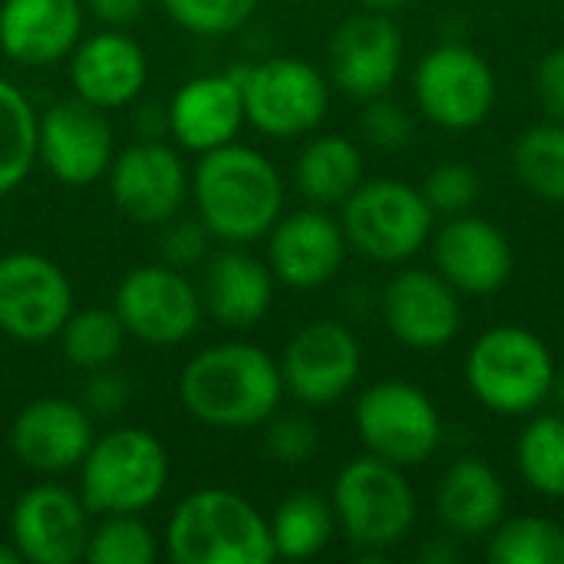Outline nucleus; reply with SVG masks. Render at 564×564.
<instances>
[{
    "instance_id": "f257e3e1",
    "label": "nucleus",
    "mask_w": 564,
    "mask_h": 564,
    "mask_svg": "<svg viewBox=\"0 0 564 564\" xmlns=\"http://www.w3.org/2000/svg\"><path fill=\"white\" fill-rule=\"evenodd\" d=\"M192 202L212 238L251 245L268 238L284 215V178L258 149L228 142L202 152L192 172Z\"/></svg>"
},
{
    "instance_id": "f03ea898",
    "label": "nucleus",
    "mask_w": 564,
    "mask_h": 564,
    "mask_svg": "<svg viewBox=\"0 0 564 564\" xmlns=\"http://www.w3.org/2000/svg\"><path fill=\"white\" fill-rule=\"evenodd\" d=\"M182 406L215 430H251L268 423L284 397L278 360L248 340L215 344L195 354L178 377Z\"/></svg>"
},
{
    "instance_id": "7ed1b4c3",
    "label": "nucleus",
    "mask_w": 564,
    "mask_h": 564,
    "mask_svg": "<svg viewBox=\"0 0 564 564\" xmlns=\"http://www.w3.org/2000/svg\"><path fill=\"white\" fill-rule=\"evenodd\" d=\"M165 552L175 564H271L278 558L268 519L231 489L185 496L165 525Z\"/></svg>"
},
{
    "instance_id": "20e7f679",
    "label": "nucleus",
    "mask_w": 564,
    "mask_h": 564,
    "mask_svg": "<svg viewBox=\"0 0 564 564\" xmlns=\"http://www.w3.org/2000/svg\"><path fill=\"white\" fill-rule=\"evenodd\" d=\"M555 357L529 327L499 324L476 337L466 354V383L473 397L499 416H532L552 397Z\"/></svg>"
},
{
    "instance_id": "39448f33",
    "label": "nucleus",
    "mask_w": 564,
    "mask_h": 564,
    "mask_svg": "<svg viewBox=\"0 0 564 564\" xmlns=\"http://www.w3.org/2000/svg\"><path fill=\"white\" fill-rule=\"evenodd\" d=\"M169 482V453L142 426H119L93 440L79 463V499L96 516H139Z\"/></svg>"
},
{
    "instance_id": "423d86ee",
    "label": "nucleus",
    "mask_w": 564,
    "mask_h": 564,
    "mask_svg": "<svg viewBox=\"0 0 564 564\" xmlns=\"http://www.w3.org/2000/svg\"><path fill=\"white\" fill-rule=\"evenodd\" d=\"M330 506L357 552L387 555L416 525V496L403 469L370 453L337 473Z\"/></svg>"
},
{
    "instance_id": "0eeeda50",
    "label": "nucleus",
    "mask_w": 564,
    "mask_h": 564,
    "mask_svg": "<svg viewBox=\"0 0 564 564\" xmlns=\"http://www.w3.org/2000/svg\"><path fill=\"white\" fill-rule=\"evenodd\" d=\"M436 212L420 188L377 178L360 182L357 192L344 202L340 228L347 245L377 264H403L433 238Z\"/></svg>"
},
{
    "instance_id": "6e6552de",
    "label": "nucleus",
    "mask_w": 564,
    "mask_h": 564,
    "mask_svg": "<svg viewBox=\"0 0 564 564\" xmlns=\"http://www.w3.org/2000/svg\"><path fill=\"white\" fill-rule=\"evenodd\" d=\"M245 122L271 139H294L314 132L330 106L324 73L301 56H271L238 69Z\"/></svg>"
},
{
    "instance_id": "1a4fd4ad",
    "label": "nucleus",
    "mask_w": 564,
    "mask_h": 564,
    "mask_svg": "<svg viewBox=\"0 0 564 564\" xmlns=\"http://www.w3.org/2000/svg\"><path fill=\"white\" fill-rule=\"evenodd\" d=\"M354 426L370 456L400 469L423 466L443 443L436 403L406 380H380L367 387L354 406Z\"/></svg>"
},
{
    "instance_id": "9d476101",
    "label": "nucleus",
    "mask_w": 564,
    "mask_h": 564,
    "mask_svg": "<svg viewBox=\"0 0 564 564\" xmlns=\"http://www.w3.org/2000/svg\"><path fill=\"white\" fill-rule=\"evenodd\" d=\"M416 109L449 132L482 126L496 106L499 86L489 59L466 43L433 46L413 73Z\"/></svg>"
},
{
    "instance_id": "9b49d317",
    "label": "nucleus",
    "mask_w": 564,
    "mask_h": 564,
    "mask_svg": "<svg viewBox=\"0 0 564 564\" xmlns=\"http://www.w3.org/2000/svg\"><path fill=\"white\" fill-rule=\"evenodd\" d=\"M112 311L129 337L152 347H175L188 340L205 314L198 288L165 261L132 268L116 288Z\"/></svg>"
},
{
    "instance_id": "f8f14e48",
    "label": "nucleus",
    "mask_w": 564,
    "mask_h": 564,
    "mask_svg": "<svg viewBox=\"0 0 564 564\" xmlns=\"http://www.w3.org/2000/svg\"><path fill=\"white\" fill-rule=\"evenodd\" d=\"M73 314V284L66 271L33 251L0 258V334L20 344L59 337Z\"/></svg>"
},
{
    "instance_id": "ddd939ff",
    "label": "nucleus",
    "mask_w": 564,
    "mask_h": 564,
    "mask_svg": "<svg viewBox=\"0 0 564 564\" xmlns=\"http://www.w3.org/2000/svg\"><path fill=\"white\" fill-rule=\"evenodd\" d=\"M284 390L304 406H330L350 393L360 377L364 350L357 334L340 321L301 327L281 354Z\"/></svg>"
},
{
    "instance_id": "4468645a",
    "label": "nucleus",
    "mask_w": 564,
    "mask_h": 564,
    "mask_svg": "<svg viewBox=\"0 0 564 564\" xmlns=\"http://www.w3.org/2000/svg\"><path fill=\"white\" fill-rule=\"evenodd\" d=\"M112 205L135 225L162 228L182 215L192 195V175L182 155L165 142H135L109 165Z\"/></svg>"
},
{
    "instance_id": "2eb2a0df",
    "label": "nucleus",
    "mask_w": 564,
    "mask_h": 564,
    "mask_svg": "<svg viewBox=\"0 0 564 564\" xmlns=\"http://www.w3.org/2000/svg\"><path fill=\"white\" fill-rule=\"evenodd\" d=\"M116 159V135L106 109L73 96L36 119V162L63 185L99 182Z\"/></svg>"
},
{
    "instance_id": "dca6fc26",
    "label": "nucleus",
    "mask_w": 564,
    "mask_h": 564,
    "mask_svg": "<svg viewBox=\"0 0 564 564\" xmlns=\"http://www.w3.org/2000/svg\"><path fill=\"white\" fill-rule=\"evenodd\" d=\"M330 79L350 99H377L397 83L403 66V33L390 13L364 10L347 17L327 46Z\"/></svg>"
},
{
    "instance_id": "f3484780",
    "label": "nucleus",
    "mask_w": 564,
    "mask_h": 564,
    "mask_svg": "<svg viewBox=\"0 0 564 564\" xmlns=\"http://www.w3.org/2000/svg\"><path fill=\"white\" fill-rule=\"evenodd\" d=\"M387 330L410 350H440L456 340L463 327L459 291L426 268L397 271L380 297Z\"/></svg>"
},
{
    "instance_id": "a211bd4d",
    "label": "nucleus",
    "mask_w": 564,
    "mask_h": 564,
    "mask_svg": "<svg viewBox=\"0 0 564 564\" xmlns=\"http://www.w3.org/2000/svg\"><path fill=\"white\" fill-rule=\"evenodd\" d=\"M89 509L63 486L26 489L10 512V545L30 564H73L86 555Z\"/></svg>"
},
{
    "instance_id": "6ab92c4d",
    "label": "nucleus",
    "mask_w": 564,
    "mask_h": 564,
    "mask_svg": "<svg viewBox=\"0 0 564 564\" xmlns=\"http://www.w3.org/2000/svg\"><path fill=\"white\" fill-rule=\"evenodd\" d=\"M347 235L321 205L281 215L268 231V268L274 281L294 291H314L334 281L347 258Z\"/></svg>"
},
{
    "instance_id": "aec40b11",
    "label": "nucleus",
    "mask_w": 564,
    "mask_h": 564,
    "mask_svg": "<svg viewBox=\"0 0 564 564\" xmlns=\"http://www.w3.org/2000/svg\"><path fill=\"white\" fill-rule=\"evenodd\" d=\"M93 420L86 406L66 397H40L10 423V453L23 469L56 476L76 469L93 446Z\"/></svg>"
},
{
    "instance_id": "412c9836",
    "label": "nucleus",
    "mask_w": 564,
    "mask_h": 564,
    "mask_svg": "<svg viewBox=\"0 0 564 564\" xmlns=\"http://www.w3.org/2000/svg\"><path fill=\"white\" fill-rule=\"evenodd\" d=\"M436 271L459 294H496L509 284L516 271V254L509 238L479 215H449V221L433 235Z\"/></svg>"
},
{
    "instance_id": "4be33fe9",
    "label": "nucleus",
    "mask_w": 564,
    "mask_h": 564,
    "mask_svg": "<svg viewBox=\"0 0 564 564\" xmlns=\"http://www.w3.org/2000/svg\"><path fill=\"white\" fill-rule=\"evenodd\" d=\"M245 126V99L238 69L205 73L182 83L169 102V132L185 152H212L238 139Z\"/></svg>"
},
{
    "instance_id": "5701e85b",
    "label": "nucleus",
    "mask_w": 564,
    "mask_h": 564,
    "mask_svg": "<svg viewBox=\"0 0 564 564\" xmlns=\"http://www.w3.org/2000/svg\"><path fill=\"white\" fill-rule=\"evenodd\" d=\"M149 79V59L126 30H99L76 43L69 53L73 93L99 109L129 106Z\"/></svg>"
},
{
    "instance_id": "b1692460",
    "label": "nucleus",
    "mask_w": 564,
    "mask_h": 564,
    "mask_svg": "<svg viewBox=\"0 0 564 564\" xmlns=\"http://www.w3.org/2000/svg\"><path fill=\"white\" fill-rule=\"evenodd\" d=\"M83 36L79 0H3L0 50L20 66H53L69 59Z\"/></svg>"
},
{
    "instance_id": "393cba45",
    "label": "nucleus",
    "mask_w": 564,
    "mask_h": 564,
    "mask_svg": "<svg viewBox=\"0 0 564 564\" xmlns=\"http://www.w3.org/2000/svg\"><path fill=\"white\" fill-rule=\"evenodd\" d=\"M198 294H202V307L221 327L245 330V327H254L271 311L274 274L261 258L231 245V248L212 251L202 261Z\"/></svg>"
},
{
    "instance_id": "a878e982",
    "label": "nucleus",
    "mask_w": 564,
    "mask_h": 564,
    "mask_svg": "<svg viewBox=\"0 0 564 564\" xmlns=\"http://www.w3.org/2000/svg\"><path fill=\"white\" fill-rule=\"evenodd\" d=\"M506 486L482 459L453 463L436 486V516L456 539H482L506 519Z\"/></svg>"
},
{
    "instance_id": "bb28decb",
    "label": "nucleus",
    "mask_w": 564,
    "mask_h": 564,
    "mask_svg": "<svg viewBox=\"0 0 564 564\" xmlns=\"http://www.w3.org/2000/svg\"><path fill=\"white\" fill-rule=\"evenodd\" d=\"M364 182V152L347 135H314L294 159V185L311 205H344Z\"/></svg>"
},
{
    "instance_id": "cd10ccee",
    "label": "nucleus",
    "mask_w": 564,
    "mask_h": 564,
    "mask_svg": "<svg viewBox=\"0 0 564 564\" xmlns=\"http://www.w3.org/2000/svg\"><path fill=\"white\" fill-rule=\"evenodd\" d=\"M268 525H271L274 555L291 558V562H304V558L321 555L330 545L334 529H337V516L324 496L294 492L274 509Z\"/></svg>"
},
{
    "instance_id": "c85d7f7f",
    "label": "nucleus",
    "mask_w": 564,
    "mask_h": 564,
    "mask_svg": "<svg viewBox=\"0 0 564 564\" xmlns=\"http://www.w3.org/2000/svg\"><path fill=\"white\" fill-rule=\"evenodd\" d=\"M36 119L23 89L0 76V198L17 192L36 162Z\"/></svg>"
},
{
    "instance_id": "c756f323",
    "label": "nucleus",
    "mask_w": 564,
    "mask_h": 564,
    "mask_svg": "<svg viewBox=\"0 0 564 564\" xmlns=\"http://www.w3.org/2000/svg\"><path fill=\"white\" fill-rule=\"evenodd\" d=\"M516 463L532 492L564 499V413H542L529 420L516 443Z\"/></svg>"
},
{
    "instance_id": "7c9ffc66",
    "label": "nucleus",
    "mask_w": 564,
    "mask_h": 564,
    "mask_svg": "<svg viewBox=\"0 0 564 564\" xmlns=\"http://www.w3.org/2000/svg\"><path fill=\"white\" fill-rule=\"evenodd\" d=\"M519 182L542 202H564V122H539L512 145Z\"/></svg>"
},
{
    "instance_id": "2f4dec72",
    "label": "nucleus",
    "mask_w": 564,
    "mask_h": 564,
    "mask_svg": "<svg viewBox=\"0 0 564 564\" xmlns=\"http://www.w3.org/2000/svg\"><path fill=\"white\" fill-rule=\"evenodd\" d=\"M126 327L119 321L116 311H106V307H86V311H73L59 330V347H63V357L69 367L76 370H102V367H112L116 357L122 354V344H126Z\"/></svg>"
},
{
    "instance_id": "473e14b6",
    "label": "nucleus",
    "mask_w": 564,
    "mask_h": 564,
    "mask_svg": "<svg viewBox=\"0 0 564 564\" xmlns=\"http://www.w3.org/2000/svg\"><path fill=\"white\" fill-rule=\"evenodd\" d=\"M492 564H564V529L542 516L502 519L489 532Z\"/></svg>"
},
{
    "instance_id": "72a5a7b5",
    "label": "nucleus",
    "mask_w": 564,
    "mask_h": 564,
    "mask_svg": "<svg viewBox=\"0 0 564 564\" xmlns=\"http://www.w3.org/2000/svg\"><path fill=\"white\" fill-rule=\"evenodd\" d=\"M155 555V535L139 516H102V522L89 529L83 558L89 564H152Z\"/></svg>"
},
{
    "instance_id": "f704fd0d",
    "label": "nucleus",
    "mask_w": 564,
    "mask_h": 564,
    "mask_svg": "<svg viewBox=\"0 0 564 564\" xmlns=\"http://www.w3.org/2000/svg\"><path fill=\"white\" fill-rule=\"evenodd\" d=\"M165 17L195 36H225L241 30L261 0H159Z\"/></svg>"
},
{
    "instance_id": "c9c22d12",
    "label": "nucleus",
    "mask_w": 564,
    "mask_h": 564,
    "mask_svg": "<svg viewBox=\"0 0 564 564\" xmlns=\"http://www.w3.org/2000/svg\"><path fill=\"white\" fill-rule=\"evenodd\" d=\"M420 192L436 215H463L479 198V175L469 162H440L430 169Z\"/></svg>"
},
{
    "instance_id": "e433bc0d",
    "label": "nucleus",
    "mask_w": 564,
    "mask_h": 564,
    "mask_svg": "<svg viewBox=\"0 0 564 564\" xmlns=\"http://www.w3.org/2000/svg\"><path fill=\"white\" fill-rule=\"evenodd\" d=\"M360 129H364V139L383 152H400L410 145L416 126H413V116L410 109H403L400 102L393 99H367V109L360 116Z\"/></svg>"
},
{
    "instance_id": "4c0bfd02",
    "label": "nucleus",
    "mask_w": 564,
    "mask_h": 564,
    "mask_svg": "<svg viewBox=\"0 0 564 564\" xmlns=\"http://www.w3.org/2000/svg\"><path fill=\"white\" fill-rule=\"evenodd\" d=\"M268 453L284 463V466H301L317 453V426L301 416V413H288V416H271L268 420Z\"/></svg>"
},
{
    "instance_id": "58836bf2",
    "label": "nucleus",
    "mask_w": 564,
    "mask_h": 564,
    "mask_svg": "<svg viewBox=\"0 0 564 564\" xmlns=\"http://www.w3.org/2000/svg\"><path fill=\"white\" fill-rule=\"evenodd\" d=\"M159 231H162V258H165V264H172V268L182 271V268H192V264H198V261L208 258V238L212 235L198 221V215L195 218L175 215Z\"/></svg>"
},
{
    "instance_id": "ea45409f",
    "label": "nucleus",
    "mask_w": 564,
    "mask_h": 564,
    "mask_svg": "<svg viewBox=\"0 0 564 564\" xmlns=\"http://www.w3.org/2000/svg\"><path fill=\"white\" fill-rule=\"evenodd\" d=\"M532 86H535V96H539L542 109L555 122H564V46L549 50L539 59L535 76H532Z\"/></svg>"
},
{
    "instance_id": "a19ab883",
    "label": "nucleus",
    "mask_w": 564,
    "mask_h": 564,
    "mask_svg": "<svg viewBox=\"0 0 564 564\" xmlns=\"http://www.w3.org/2000/svg\"><path fill=\"white\" fill-rule=\"evenodd\" d=\"M129 400V387L126 377L112 373L109 367L93 370V380L86 387V413H99V416H112L126 406Z\"/></svg>"
},
{
    "instance_id": "79ce46f5",
    "label": "nucleus",
    "mask_w": 564,
    "mask_h": 564,
    "mask_svg": "<svg viewBox=\"0 0 564 564\" xmlns=\"http://www.w3.org/2000/svg\"><path fill=\"white\" fill-rule=\"evenodd\" d=\"M86 7L93 10V17L112 30H126L132 23L142 20L149 0H86Z\"/></svg>"
},
{
    "instance_id": "37998d69",
    "label": "nucleus",
    "mask_w": 564,
    "mask_h": 564,
    "mask_svg": "<svg viewBox=\"0 0 564 564\" xmlns=\"http://www.w3.org/2000/svg\"><path fill=\"white\" fill-rule=\"evenodd\" d=\"M420 562L426 564H453L459 562V545H456V535H443V539H430L423 549H420Z\"/></svg>"
},
{
    "instance_id": "c03bdc74",
    "label": "nucleus",
    "mask_w": 564,
    "mask_h": 564,
    "mask_svg": "<svg viewBox=\"0 0 564 564\" xmlns=\"http://www.w3.org/2000/svg\"><path fill=\"white\" fill-rule=\"evenodd\" d=\"M410 0H360L364 10H377V13H393L400 7H406Z\"/></svg>"
},
{
    "instance_id": "a18cd8bd",
    "label": "nucleus",
    "mask_w": 564,
    "mask_h": 564,
    "mask_svg": "<svg viewBox=\"0 0 564 564\" xmlns=\"http://www.w3.org/2000/svg\"><path fill=\"white\" fill-rule=\"evenodd\" d=\"M549 400H555L558 410L564 413V370L562 373H555V383H552V397H549Z\"/></svg>"
},
{
    "instance_id": "49530a36",
    "label": "nucleus",
    "mask_w": 564,
    "mask_h": 564,
    "mask_svg": "<svg viewBox=\"0 0 564 564\" xmlns=\"http://www.w3.org/2000/svg\"><path fill=\"white\" fill-rule=\"evenodd\" d=\"M20 552L13 549V545H0V564H20Z\"/></svg>"
},
{
    "instance_id": "de8ad7c7",
    "label": "nucleus",
    "mask_w": 564,
    "mask_h": 564,
    "mask_svg": "<svg viewBox=\"0 0 564 564\" xmlns=\"http://www.w3.org/2000/svg\"><path fill=\"white\" fill-rule=\"evenodd\" d=\"M307 3H321V0H307Z\"/></svg>"
}]
</instances>
